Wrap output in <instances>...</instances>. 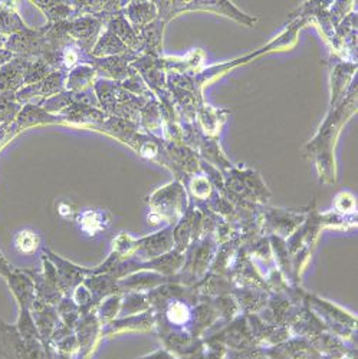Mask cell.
<instances>
[{
	"label": "cell",
	"instance_id": "1",
	"mask_svg": "<svg viewBox=\"0 0 358 359\" xmlns=\"http://www.w3.org/2000/svg\"><path fill=\"white\" fill-rule=\"evenodd\" d=\"M38 242L39 238L35 233L25 230L18 233V236L15 237V246L20 253L29 255V253H34L35 249L38 248Z\"/></svg>",
	"mask_w": 358,
	"mask_h": 359
},
{
	"label": "cell",
	"instance_id": "2",
	"mask_svg": "<svg viewBox=\"0 0 358 359\" xmlns=\"http://www.w3.org/2000/svg\"><path fill=\"white\" fill-rule=\"evenodd\" d=\"M84 230L88 233H95L101 229V220L97 213H86L84 215V222H82Z\"/></svg>",
	"mask_w": 358,
	"mask_h": 359
},
{
	"label": "cell",
	"instance_id": "3",
	"mask_svg": "<svg viewBox=\"0 0 358 359\" xmlns=\"http://www.w3.org/2000/svg\"><path fill=\"white\" fill-rule=\"evenodd\" d=\"M168 318L171 322H175V323H182L186 320L187 318V309L185 305L182 304H175L170 308L168 311Z\"/></svg>",
	"mask_w": 358,
	"mask_h": 359
}]
</instances>
